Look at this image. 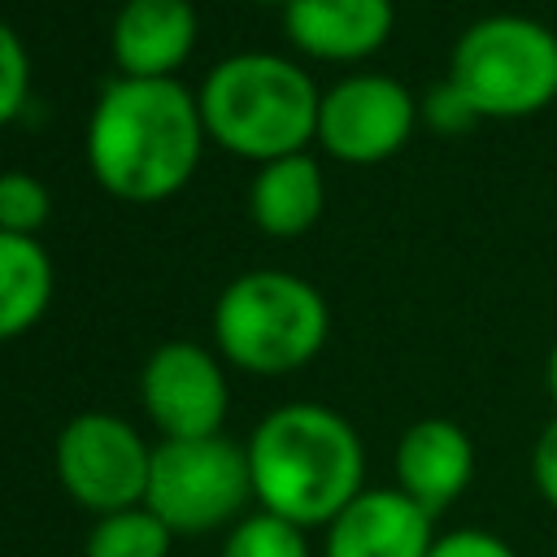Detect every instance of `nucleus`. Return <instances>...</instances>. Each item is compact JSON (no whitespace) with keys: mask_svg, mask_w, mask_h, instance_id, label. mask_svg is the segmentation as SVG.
I'll use <instances>...</instances> for the list:
<instances>
[{"mask_svg":"<svg viewBox=\"0 0 557 557\" xmlns=\"http://www.w3.org/2000/svg\"><path fill=\"white\" fill-rule=\"evenodd\" d=\"M200 100L178 78H109L87 117L91 178L126 205L178 196L205 152Z\"/></svg>","mask_w":557,"mask_h":557,"instance_id":"1","label":"nucleus"},{"mask_svg":"<svg viewBox=\"0 0 557 557\" xmlns=\"http://www.w3.org/2000/svg\"><path fill=\"white\" fill-rule=\"evenodd\" d=\"M252 500L296 527H326L366 487V448L357 426L313 400L270 409L248 444Z\"/></svg>","mask_w":557,"mask_h":557,"instance_id":"2","label":"nucleus"},{"mask_svg":"<svg viewBox=\"0 0 557 557\" xmlns=\"http://www.w3.org/2000/svg\"><path fill=\"white\" fill-rule=\"evenodd\" d=\"M209 144L252 165L309 152L318 139V104L309 70L278 52H235L209 70L196 91Z\"/></svg>","mask_w":557,"mask_h":557,"instance_id":"3","label":"nucleus"},{"mask_svg":"<svg viewBox=\"0 0 557 557\" xmlns=\"http://www.w3.org/2000/svg\"><path fill=\"white\" fill-rule=\"evenodd\" d=\"M331 335V309L322 292L287 270H248L213 300L218 357L244 374H292L309 366Z\"/></svg>","mask_w":557,"mask_h":557,"instance_id":"4","label":"nucleus"},{"mask_svg":"<svg viewBox=\"0 0 557 557\" xmlns=\"http://www.w3.org/2000/svg\"><path fill=\"white\" fill-rule=\"evenodd\" d=\"M448 83L479 117H531L557 100V35L527 13H487L457 35Z\"/></svg>","mask_w":557,"mask_h":557,"instance_id":"5","label":"nucleus"},{"mask_svg":"<svg viewBox=\"0 0 557 557\" xmlns=\"http://www.w3.org/2000/svg\"><path fill=\"white\" fill-rule=\"evenodd\" d=\"M252 500L248 453L226 435L161 440L152 444V470L144 505L174 531L196 535L244 518Z\"/></svg>","mask_w":557,"mask_h":557,"instance_id":"6","label":"nucleus"},{"mask_svg":"<svg viewBox=\"0 0 557 557\" xmlns=\"http://www.w3.org/2000/svg\"><path fill=\"white\" fill-rule=\"evenodd\" d=\"M52 470L74 505L104 518L144 505L152 444L117 413H78L57 431Z\"/></svg>","mask_w":557,"mask_h":557,"instance_id":"7","label":"nucleus"},{"mask_svg":"<svg viewBox=\"0 0 557 557\" xmlns=\"http://www.w3.org/2000/svg\"><path fill=\"white\" fill-rule=\"evenodd\" d=\"M418 122V100L400 78L348 74L322 91L318 144L344 165H379L409 144Z\"/></svg>","mask_w":557,"mask_h":557,"instance_id":"8","label":"nucleus"},{"mask_svg":"<svg viewBox=\"0 0 557 557\" xmlns=\"http://www.w3.org/2000/svg\"><path fill=\"white\" fill-rule=\"evenodd\" d=\"M139 400L161 440L222 435L231 409L222 357L196 339H170L152 348V357L139 370Z\"/></svg>","mask_w":557,"mask_h":557,"instance_id":"9","label":"nucleus"},{"mask_svg":"<svg viewBox=\"0 0 557 557\" xmlns=\"http://www.w3.org/2000/svg\"><path fill=\"white\" fill-rule=\"evenodd\" d=\"M435 518L400 487H361L331 522L322 557H431Z\"/></svg>","mask_w":557,"mask_h":557,"instance_id":"10","label":"nucleus"},{"mask_svg":"<svg viewBox=\"0 0 557 557\" xmlns=\"http://www.w3.org/2000/svg\"><path fill=\"white\" fill-rule=\"evenodd\" d=\"M200 22L191 0H122L109 26L113 65L126 78H174L191 48Z\"/></svg>","mask_w":557,"mask_h":557,"instance_id":"11","label":"nucleus"},{"mask_svg":"<svg viewBox=\"0 0 557 557\" xmlns=\"http://www.w3.org/2000/svg\"><path fill=\"white\" fill-rule=\"evenodd\" d=\"M396 26L392 0H292L283 9V35L296 52L313 61H366Z\"/></svg>","mask_w":557,"mask_h":557,"instance_id":"12","label":"nucleus"},{"mask_svg":"<svg viewBox=\"0 0 557 557\" xmlns=\"http://www.w3.org/2000/svg\"><path fill=\"white\" fill-rule=\"evenodd\" d=\"M474 479V444L453 418H422L396 444V487L440 518Z\"/></svg>","mask_w":557,"mask_h":557,"instance_id":"13","label":"nucleus"},{"mask_svg":"<svg viewBox=\"0 0 557 557\" xmlns=\"http://www.w3.org/2000/svg\"><path fill=\"white\" fill-rule=\"evenodd\" d=\"M322 205H326V178L309 152H292L257 165L248 187V213L265 235L296 239L313 231L322 218Z\"/></svg>","mask_w":557,"mask_h":557,"instance_id":"14","label":"nucleus"},{"mask_svg":"<svg viewBox=\"0 0 557 557\" xmlns=\"http://www.w3.org/2000/svg\"><path fill=\"white\" fill-rule=\"evenodd\" d=\"M52 261L35 235L0 231V344L35 331L52 305Z\"/></svg>","mask_w":557,"mask_h":557,"instance_id":"15","label":"nucleus"},{"mask_svg":"<svg viewBox=\"0 0 557 557\" xmlns=\"http://www.w3.org/2000/svg\"><path fill=\"white\" fill-rule=\"evenodd\" d=\"M170 548H174V531L148 505H131L96 518L83 557H170Z\"/></svg>","mask_w":557,"mask_h":557,"instance_id":"16","label":"nucleus"},{"mask_svg":"<svg viewBox=\"0 0 557 557\" xmlns=\"http://www.w3.org/2000/svg\"><path fill=\"white\" fill-rule=\"evenodd\" d=\"M222 557H309V540L305 527L252 509L239 522H231L226 540H222Z\"/></svg>","mask_w":557,"mask_h":557,"instance_id":"17","label":"nucleus"},{"mask_svg":"<svg viewBox=\"0 0 557 557\" xmlns=\"http://www.w3.org/2000/svg\"><path fill=\"white\" fill-rule=\"evenodd\" d=\"M52 218V196L44 178L26 170H0V231L9 235H35Z\"/></svg>","mask_w":557,"mask_h":557,"instance_id":"18","label":"nucleus"},{"mask_svg":"<svg viewBox=\"0 0 557 557\" xmlns=\"http://www.w3.org/2000/svg\"><path fill=\"white\" fill-rule=\"evenodd\" d=\"M30 96V57L22 35L0 17V126L22 113Z\"/></svg>","mask_w":557,"mask_h":557,"instance_id":"19","label":"nucleus"},{"mask_svg":"<svg viewBox=\"0 0 557 557\" xmlns=\"http://www.w3.org/2000/svg\"><path fill=\"white\" fill-rule=\"evenodd\" d=\"M418 117L431 126V131H440V135H461V131H470L474 122H483L474 109H470V100L444 78L440 87H431L422 100H418Z\"/></svg>","mask_w":557,"mask_h":557,"instance_id":"20","label":"nucleus"},{"mask_svg":"<svg viewBox=\"0 0 557 557\" xmlns=\"http://www.w3.org/2000/svg\"><path fill=\"white\" fill-rule=\"evenodd\" d=\"M431 557H518V553H513L496 531H483V527H457V531L435 535Z\"/></svg>","mask_w":557,"mask_h":557,"instance_id":"21","label":"nucleus"},{"mask_svg":"<svg viewBox=\"0 0 557 557\" xmlns=\"http://www.w3.org/2000/svg\"><path fill=\"white\" fill-rule=\"evenodd\" d=\"M531 483L544 496V505L557 509V413L535 435V448H531Z\"/></svg>","mask_w":557,"mask_h":557,"instance_id":"22","label":"nucleus"},{"mask_svg":"<svg viewBox=\"0 0 557 557\" xmlns=\"http://www.w3.org/2000/svg\"><path fill=\"white\" fill-rule=\"evenodd\" d=\"M544 387H548V400L557 409V344L548 348V361H544Z\"/></svg>","mask_w":557,"mask_h":557,"instance_id":"23","label":"nucleus"},{"mask_svg":"<svg viewBox=\"0 0 557 557\" xmlns=\"http://www.w3.org/2000/svg\"><path fill=\"white\" fill-rule=\"evenodd\" d=\"M252 4H274V9H287L292 0H252Z\"/></svg>","mask_w":557,"mask_h":557,"instance_id":"24","label":"nucleus"}]
</instances>
